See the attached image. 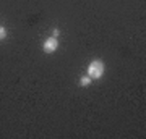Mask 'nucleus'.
Masks as SVG:
<instances>
[{
	"instance_id": "obj_4",
	"label": "nucleus",
	"mask_w": 146,
	"mask_h": 139,
	"mask_svg": "<svg viewBox=\"0 0 146 139\" xmlns=\"http://www.w3.org/2000/svg\"><path fill=\"white\" fill-rule=\"evenodd\" d=\"M5 37H7V29L3 28V26H0V41L5 39Z\"/></svg>"
},
{
	"instance_id": "obj_3",
	"label": "nucleus",
	"mask_w": 146,
	"mask_h": 139,
	"mask_svg": "<svg viewBox=\"0 0 146 139\" xmlns=\"http://www.w3.org/2000/svg\"><path fill=\"white\" fill-rule=\"evenodd\" d=\"M80 84H81V86H89V84H91V78H89V76H83L81 79H80Z\"/></svg>"
},
{
	"instance_id": "obj_2",
	"label": "nucleus",
	"mask_w": 146,
	"mask_h": 139,
	"mask_svg": "<svg viewBox=\"0 0 146 139\" xmlns=\"http://www.w3.org/2000/svg\"><path fill=\"white\" fill-rule=\"evenodd\" d=\"M57 47H58V41L55 39V36H54V37L46 39L44 45H42V49H44V52H46V53H52V52L57 50Z\"/></svg>"
},
{
	"instance_id": "obj_1",
	"label": "nucleus",
	"mask_w": 146,
	"mask_h": 139,
	"mask_svg": "<svg viewBox=\"0 0 146 139\" xmlns=\"http://www.w3.org/2000/svg\"><path fill=\"white\" fill-rule=\"evenodd\" d=\"M106 71V67H104V63L101 62V60H94V62L89 63V67H88V74L91 79H99L102 74H104Z\"/></svg>"
}]
</instances>
